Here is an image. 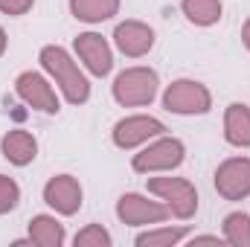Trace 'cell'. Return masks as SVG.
Segmentation results:
<instances>
[{"mask_svg": "<svg viewBox=\"0 0 250 247\" xmlns=\"http://www.w3.org/2000/svg\"><path fill=\"white\" fill-rule=\"evenodd\" d=\"M114 44L128 59H140L154 47V29L146 26L143 21H123L114 29Z\"/></svg>", "mask_w": 250, "mask_h": 247, "instance_id": "obj_12", "label": "cell"}, {"mask_svg": "<svg viewBox=\"0 0 250 247\" xmlns=\"http://www.w3.org/2000/svg\"><path fill=\"white\" fill-rule=\"evenodd\" d=\"M163 108L181 117H195V114H207L212 108V96L201 82L192 79H178L166 87L163 93Z\"/></svg>", "mask_w": 250, "mask_h": 247, "instance_id": "obj_3", "label": "cell"}, {"mask_svg": "<svg viewBox=\"0 0 250 247\" xmlns=\"http://www.w3.org/2000/svg\"><path fill=\"white\" fill-rule=\"evenodd\" d=\"M166 131V125L154 117H125L114 125V145L117 148H137L154 137H160Z\"/></svg>", "mask_w": 250, "mask_h": 247, "instance_id": "obj_9", "label": "cell"}, {"mask_svg": "<svg viewBox=\"0 0 250 247\" xmlns=\"http://www.w3.org/2000/svg\"><path fill=\"white\" fill-rule=\"evenodd\" d=\"M184 157H187V148H184L181 140L160 137L157 143H151L148 148L134 154L131 166H134V172H143V175H148V172H172V169H178L184 163Z\"/></svg>", "mask_w": 250, "mask_h": 247, "instance_id": "obj_4", "label": "cell"}, {"mask_svg": "<svg viewBox=\"0 0 250 247\" xmlns=\"http://www.w3.org/2000/svg\"><path fill=\"white\" fill-rule=\"evenodd\" d=\"M181 9L195 26H212L221 21V0H181Z\"/></svg>", "mask_w": 250, "mask_h": 247, "instance_id": "obj_17", "label": "cell"}, {"mask_svg": "<svg viewBox=\"0 0 250 247\" xmlns=\"http://www.w3.org/2000/svg\"><path fill=\"white\" fill-rule=\"evenodd\" d=\"M70 12L76 21L102 23L120 12V0H70Z\"/></svg>", "mask_w": 250, "mask_h": 247, "instance_id": "obj_15", "label": "cell"}, {"mask_svg": "<svg viewBox=\"0 0 250 247\" xmlns=\"http://www.w3.org/2000/svg\"><path fill=\"white\" fill-rule=\"evenodd\" d=\"M15 90H18V96H21L29 108H35V111H41V114H59V96H56L53 84H50L41 73H32V70L21 73V76L15 79Z\"/></svg>", "mask_w": 250, "mask_h": 247, "instance_id": "obj_8", "label": "cell"}, {"mask_svg": "<svg viewBox=\"0 0 250 247\" xmlns=\"http://www.w3.org/2000/svg\"><path fill=\"white\" fill-rule=\"evenodd\" d=\"M32 3L35 0H0V12L3 15H26L29 9H32Z\"/></svg>", "mask_w": 250, "mask_h": 247, "instance_id": "obj_22", "label": "cell"}, {"mask_svg": "<svg viewBox=\"0 0 250 247\" xmlns=\"http://www.w3.org/2000/svg\"><path fill=\"white\" fill-rule=\"evenodd\" d=\"M215 189L227 201H245L250 195V157H230L215 169Z\"/></svg>", "mask_w": 250, "mask_h": 247, "instance_id": "obj_7", "label": "cell"}, {"mask_svg": "<svg viewBox=\"0 0 250 247\" xmlns=\"http://www.w3.org/2000/svg\"><path fill=\"white\" fill-rule=\"evenodd\" d=\"M224 242L233 247H250V215L230 212L224 218Z\"/></svg>", "mask_w": 250, "mask_h": 247, "instance_id": "obj_18", "label": "cell"}, {"mask_svg": "<svg viewBox=\"0 0 250 247\" xmlns=\"http://www.w3.org/2000/svg\"><path fill=\"white\" fill-rule=\"evenodd\" d=\"M18 201H21V189H18V184H15L12 178L0 175V215L12 212V209L18 206Z\"/></svg>", "mask_w": 250, "mask_h": 247, "instance_id": "obj_21", "label": "cell"}, {"mask_svg": "<svg viewBox=\"0 0 250 247\" xmlns=\"http://www.w3.org/2000/svg\"><path fill=\"white\" fill-rule=\"evenodd\" d=\"M195 245H221V239L218 236H195L192 239V247Z\"/></svg>", "mask_w": 250, "mask_h": 247, "instance_id": "obj_23", "label": "cell"}, {"mask_svg": "<svg viewBox=\"0 0 250 247\" xmlns=\"http://www.w3.org/2000/svg\"><path fill=\"white\" fill-rule=\"evenodd\" d=\"M187 236L184 227H163V230H148L137 236V247H172Z\"/></svg>", "mask_w": 250, "mask_h": 247, "instance_id": "obj_19", "label": "cell"}, {"mask_svg": "<svg viewBox=\"0 0 250 247\" xmlns=\"http://www.w3.org/2000/svg\"><path fill=\"white\" fill-rule=\"evenodd\" d=\"M0 151H3V157L9 160V163H15V166H29L35 157H38V143H35V137L29 134V131H9L6 137H3V143H0Z\"/></svg>", "mask_w": 250, "mask_h": 247, "instance_id": "obj_13", "label": "cell"}, {"mask_svg": "<svg viewBox=\"0 0 250 247\" xmlns=\"http://www.w3.org/2000/svg\"><path fill=\"white\" fill-rule=\"evenodd\" d=\"M73 245L76 247H111V233L102 224H87L82 233H76Z\"/></svg>", "mask_w": 250, "mask_h": 247, "instance_id": "obj_20", "label": "cell"}, {"mask_svg": "<svg viewBox=\"0 0 250 247\" xmlns=\"http://www.w3.org/2000/svg\"><path fill=\"white\" fill-rule=\"evenodd\" d=\"M224 137L236 148H250V108L233 102L224 111Z\"/></svg>", "mask_w": 250, "mask_h": 247, "instance_id": "obj_14", "label": "cell"}, {"mask_svg": "<svg viewBox=\"0 0 250 247\" xmlns=\"http://www.w3.org/2000/svg\"><path fill=\"white\" fill-rule=\"evenodd\" d=\"M148 192L160 195L172 209V215L184 221L198 212V192L187 178H148Z\"/></svg>", "mask_w": 250, "mask_h": 247, "instance_id": "obj_5", "label": "cell"}, {"mask_svg": "<svg viewBox=\"0 0 250 247\" xmlns=\"http://www.w3.org/2000/svg\"><path fill=\"white\" fill-rule=\"evenodd\" d=\"M6 53V32H3V26H0V56Z\"/></svg>", "mask_w": 250, "mask_h": 247, "instance_id": "obj_25", "label": "cell"}, {"mask_svg": "<svg viewBox=\"0 0 250 247\" xmlns=\"http://www.w3.org/2000/svg\"><path fill=\"white\" fill-rule=\"evenodd\" d=\"M44 201L59 215H76L82 209V186L70 175H56L44 186Z\"/></svg>", "mask_w": 250, "mask_h": 247, "instance_id": "obj_11", "label": "cell"}, {"mask_svg": "<svg viewBox=\"0 0 250 247\" xmlns=\"http://www.w3.org/2000/svg\"><path fill=\"white\" fill-rule=\"evenodd\" d=\"M242 44L248 47V53H250V18L245 21V26H242Z\"/></svg>", "mask_w": 250, "mask_h": 247, "instance_id": "obj_24", "label": "cell"}, {"mask_svg": "<svg viewBox=\"0 0 250 247\" xmlns=\"http://www.w3.org/2000/svg\"><path fill=\"white\" fill-rule=\"evenodd\" d=\"M73 47H76V53H79V59L84 62V67L93 73V76H108L111 73V67H114V53H111V47H108V41L102 38V35H96V32H82L76 41H73Z\"/></svg>", "mask_w": 250, "mask_h": 247, "instance_id": "obj_10", "label": "cell"}, {"mask_svg": "<svg viewBox=\"0 0 250 247\" xmlns=\"http://www.w3.org/2000/svg\"><path fill=\"white\" fill-rule=\"evenodd\" d=\"M38 59H41V67L59 82L64 99H67L70 105H84V102L90 99V84H87L84 73L79 70V64L70 59V53H67L64 47L50 44V47L41 50Z\"/></svg>", "mask_w": 250, "mask_h": 247, "instance_id": "obj_1", "label": "cell"}, {"mask_svg": "<svg viewBox=\"0 0 250 247\" xmlns=\"http://www.w3.org/2000/svg\"><path fill=\"white\" fill-rule=\"evenodd\" d=\"M157 96V73L148 67H128L114 82V99L125 108L148 105Z\"/></svg>", "mask_w": 250, "mask_h": 247, "instance_id": "obj_2", "label": "cell"}, {"mask_svg": "<svg viewBox=\"0 0 250 247\" xmlns=\"http://www.w3.org/2000/svg\"><path fill=\"white\" fill-rule=\"evenodd\" d=\"M117 215L123 224L131 227H143V224H160L172 215V209L166 204H157V201H148L137 192H128L117 201Z\"/></svg>", "mask_w": 250, "mask_h": 247, "instance_id": "obj_6", "label": "cell"}, {"mask_svg": "<svg viewBox=\"0 0 250 247\" xmlns=\"http://www.w3.org/2000/svg\"><path fill=\"white\" fill-rule=\"evenodd\" d=\"M29 242L38 247H62L64 245V224L53 215H35L29 221Z\"/></svg>", "mask_w": 250, "mask_h": 247, "instance_id": "obj_16", "label": "cell"}]
</instances>
